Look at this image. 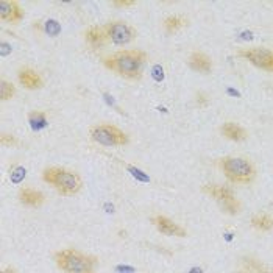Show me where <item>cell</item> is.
Listing matches in <instances>:
<instances>
[{"label":"cell","instance_id":"obj_25","mask_svg":"<svg viewBox=\"0 0 273 273\" xmlns=\"http://www.w3.org/2000/svg\"><path fill=\"white\" fill-rule=\"evenodd\" d=\"M195 103L198 108H206L209 105V97L206 92H203V91H200V92H197L195 95Z\"/></svg>","mask_w":273,"mask_h":273},{"label":"cell","instance_id":"obj_2","mask_svg":"<svg viewBox=\"0 0 273 273\" xmlns=\"http://www.w3.org/2000/svg\"><path fill=\"white\" fill-rule=\"evenodd\" d=\"M42 181L52 186L62 197H74L83 189V178L75 170L50 166L42 170Z\"/></svg>","mask_w":273,"mask_h":273},{"label":"cell","instance_id":"obj_21","mask_svg":"<svg viewBox=\"0 0 273 273\" xmlns=\"http://www.w3.org/2000/svg\"><path fill=\"white\" fill-rule=\"evenodd\" d=\"M14 95H16V86L11 81H8L6 78L0 80V100H2V102H8V100H11Z\"/></svg>","mask_w":273,"mask_h":273},{"label":"cell","instance_id":"obj_31","mask_svg":"<svg viewBox=\"0 0 273 273\" xmlns=\"http://www.w3.org/2000/svg\"><path fill=\"white\" fill-rule=\"evenodd\" d=\"M189 273H203V269L202 267H192L189 270Z\"/></svg>","mask_w":273,"mask_h":273},{"label":"cell","instance_id":"obj_5","mask_svg":"<svg viewBox=\"0 0 273 273\" xmlns=\"http://www.w3.org/2000/svg\"><path fill=\"white\" fill-rule=\"evenodd\" d=\"M202 192L211 197L214 202L220 206L223 214L226 215H238L242 211L241 200L236 197L234 189L223 184H203Z\"/></svg>","mask_w":273,"mask_h":273},{"label":"cell","instance_id":"obj_7","mask_svg":"<svg viewBox=\"0 0 273 273\" xmlns=\"http://www.w3.org/2000/svg\"><path fill=\"white\" fill-rule=\"evenodd\" d=\"M103 29L106 31L109 42H113L116 45H126L133 42L136 39V36H138V30L133 25L119 19L106 22L103 25Z\"/></svg>","mask_w":273,"mask_h":273},{"label":"cell","instance_id":"obj_13","mask_svg":"<svg viewBox=\"0 0 273 273\" xmlns=\"http://www.w3.org/2000/svg\"><path fill=\"white\" fill-rule=\"evenodd\" d=\"M17 200L19 203L25 208H41L45 203V195L44 192L33 187H21L17 192Z\"/></svg>","mask_w":273,"mask_h":273},{"label":"cell","instance_id":"obj_3","mask_svg":"<svg viewBox=\"0 0 273 273\" xmlns=\"http://www.w3.org/2000/svg\"><path fill=\"white\" fill-rule=\"evenodd\" d=\"M53 261L62 273H95L98 258L77 248H64L53 253Z\"/></svg>","mask_w":273,"mask_h":273},{"label":"cell","instance_id":"obj_1","mask_svg":"<svg viewBox=\"0 0 273 273\" xmlns=\"http://www.w3.org/2000/svg\"><path fill=\"white\" fill-rule=\"evenodd\" d=\"M149 55L144 50H119L103 58V66L126 80H141Z\"/></svg>","mask_w":273,"mask_h":273},{"label":"cell","instance_id":"obj_15","mask_svg":"<svg viewBox=\"0 0 273 273\" xmlns=\"http://www.w3.org/2000/svg\"><path fill=\"white\" fill-rule=\"evenodd\" d=\"M220 133L225 139H228L231 142H243L248 139V131L243 128L242 125L236 122H225L220 126Z\"/></svg>","mask_w":273,"mask_h":273},{"label":"cell","instance_id":"obj_24","mask_svg":"<svg viewBox=\"0 0 273 273\" xmlns=\"http://www.w3.org/2000/svg\"><path fill=\"white\" fill-rule=\"evenodd\" d=\"M136 5H138L136 0H113L111 2V6L119 8V10H125V8H131V6H136Z\"/></svg>","mask_w":273,"mask_h":273},{"label":"cell","instance_id":"obj_33","mask_svg":"<svg viewBox=\"0 0 273 273\" xmlns=\"http://www.w3.org/2000/svg\"><path fill=\"white\" fill-rule=\"evenodd\" d=\"M228 94H233V95H239L238 91H233V89H228Z\"/></svg>","mask_w":273,"mask_h":273},{"label":"cell","instance_id":"obj_32","mask_svg":"<svg viewBox=\"0 0 273 273\" xmlns=\"http://www.w3.org/2000/svg\"><path fill=\"white\" fill-rule=\"evenodd\" d=\"M233 236H234L233 233H225V234H223V238H225V241H228V242H230V241L233 239Z\"/></svg>","mask_w":273,"mask_h":273},{"label":"cell","instance_id":"obj_27","mask_svg":"<svg viewBox=\"0 0 273 273\" xmlns=\"http://www.w3.org/2000/svg\"><path fill=\"white\" fill-rule=\"evenodd\" d=\"M0 55H2V57H6L8 53H11V50H13V47L8 42H5V41H2V44H0Z\"/></svg>","mask_w":273,"mask_h":273},{"label":"cell","instance_id":"obj_22","mask_svg":"<svg viewBox=\"0 0 273 273\" xmlns=\"http://www.w3.org/2000/svg\"><path fill=\"white\" fill-rule=\"evenodd\" d=\"M8 177H10V181L13 184H21L27 177V169L21 164H13L10 167V172H8Z\"/></svg>","mask_w":273,"mask_h":273},{"label":"cell","instance_id":"obj_4","mask_svg":"<svg viewBox=\"0 0 273 273\" xmlns=\"http://www.w3.org/2000/svg\"><path fill=\"white\" fill-rule=\"evenodd\" d=\"M218 169L233 184H251L256 180V167L248 158L223 156L218 159Z\"/></svg>","mask_w":273,"mask_h":273},{"label":"cell","instance_id":"obj_9","mask_svg":"<svg viewBox=\"0 0 273 273\" xmlns=\"http://www.w3.org/2000/svg\"><path fill=\"white\" fill-rule=\"evenodd\" d=\"M152 225L156 228L161 234H166V236H175V238H186L187 236V230L183 228L180 223H177L175 220H172L167 215H153L150 218Z\"/></svg>","mask_w":273,"mask_h":273},{"label":"cell","instance_id":"obj_30","mask_svg":"<svg viewBox=\"0 0 273 273\" xmlns=\"http://www.w3.org/2000/svg\"><path fill=\"white\" fill-rule=\"evenodd\" d=\"M0 273H17V270L11 266H8V267H3L2 270H0Z\"/></svg>","mask_w":273,"mask_h":273},{"label":"cell","instance_id":"obj_34","mask_svg":"<svg viewBox=\"0 0 273 273\" xmlns=\"http://www.w3.org/2000/svg\"><path fill=\"white\" fill-rule=\"evenodd\" d=\"M234 273H248V272H245V270L242 269V270H239V272H234Z\"/></svg>","mask_w":273,"mask_h":273},{"label":"cell","instance_id":"obj_19","mask_svg":"<svg viewBox=\"0 0 273 273\" xmlns=\"http://www.w3.org/2000/svg\"><path fill=\"white\" fill-rule=\"evenodd\" d=\"M186 25H187V19L184 16H178V14H170L162 21V29L167 34H175L181 29H184Z\"/></svg>","mask_w":273,"mask_h":273},{"label":"cell","instance_id":"obj_26","mask_svg":"<svg viewBox=\"0 0 273 273\" xmlns=\"http://www.w3.org/2000/svg\"><path fill=\"white\" fill-rule=\"evenodd\" d=\"M152 77L156 80V81H162L164 80V67L161 64H156L153 66L152 69Z\"/></svg>","mask_w":273,"mask_h":273},{"label":"cell","instance_id":"obj_28","mask_svg":"<svg viewBox=\"0 0 273 273\" xmlns=\"http://www.w3.org/2000/svg\"><path fill=\"white\" fill-rule=\"evenodd\" d=\"M128 170H130V172H133V175H134V177H138L139 180H142V181H149V177H145V175H141L142 172H139L138 169H134V167L128 166Z\"/></svg>","mask_w":273,"mask_h":273},{"label":"cell","instance_id":"obj_16","mask_svg":"<svg viewBox=\"0 0 273 273\" xmlns=\"http://www.w3.org/2000/svg\"><path fill=\"white\" fill-rule=\"evenodd\" d=\"M239 262L242 269L248 273H273V269L269 264L258 259L256 256H251V254H243V256H241Z\"/></svg>","mask_w":273,"mask_h":273},{"label":"cell","instance_id":"obj_20","mask_svg":"<svg viewBox=\"0 0 273 273\" xmlns=\"http://www.w3.org/2000/svg\"><path fill=\"white\" fill-rule=\"evenodd\" d=\"M33 29L38 30L41 33H45L52 36V38H57L61 33V24L57 19H47V21H38L33 24Z\"/></svg>","mask_w":273,"mask_h":273},{"label":"cell","instance_id":"obj_17","mask_svg":"<svg viewBox=\"0 0 273 273\" xmlns=\"http://www.w3.org/2000/svg\"><path fill=\"white\" fill-rule=\"evenodd\" d=\"M250 226L259 233H270L273 231V215L267 212H256L250 218Z\"/></svg>","mask_w":273,"mask_h":273},{"label":"cell","instance_id":"obj_14","mask_svg":"<svg viewBox=\"0 0 273 273\" xmlns=\"http://www.w3.org/2000/svg\"><path fill=\"white\" fill-rule=\"evenodd\" d=\"M85 41L88 42V45L92 50L102 49L109 42L105 29L100 25H89L88 27V29L85 30Z\"/></svg>","mask_w":273,"mask_h":273},{"label":"cell","instance_id":"obj_29","mask_svg":"<svg viewBox=\"0 0 273 273\" xmlns=\"http://www.w3.org/2000/svg\"><path fill=\"white\" fill-rule=\"evenodd\" d=\"M116 272H122V273H136L134 267H128V266H117Z\"/></svg>","mask_w":273,"mask_h":273},{"label":"cell","instance_id":"obj_18","mask_svg":"<svg viewBox=\"0 0 273 273\" xmlns=\"http://www.w3.org/2000/svg\"><path fill=\"white\" fill-rule=\"evenodd\" d=\"M27 121H29L30 128L34 133L42 131L49 126V116L45 111H41V109H33V111H29V114H27Z\"/></svg>","mask_w":273,"mask_h":273},{"label":"cell","instance_id":"obj_23","mask_svg":"<svg viewBox=\"0 0 273 273\" xmlns=\"http://www.w3.org/2000/svg\"><path fill=\"white\" fill-rule=\"evenodd\" d=\"M0 144H2L3 147H17V145H21V141L13 134L2 133L0 134Z\"/></svg>","mask_w":273,"mask_h":273},{"label":"cell","instance_id":"obj_10","mask_svg":"<svg viewBox=\"0 0 273 273\" xmlns=\"http://www.w3.org/2000/svg\"><path fill=\"white\" fill-rule=\"evenodd\" d=\"M17 81L27 91H36L44 88V78L30 66H22L17 70Z\"/></svg>","mask_w":273,"mask_h":273},{"label":"cell","instance_id":"obj_6","mask_svg":"<svg viewBox=\"0 0 273 273\" xmlns=\"http://www.w3.org/2000/svg\"><path fill=\"white\" fill-rule=\"evenodd\" d=\"M89 138L105 147H123L130 144V138L123 130L113 123H95L89 128Z\"/></svg>","mask_w":273,"mask_h":273},{"label":"cell","instance_id":"obj_8","mask_svg":"<svg viewBox=\"0 0 273 273\" xmlns=\"http://www.w3.org/2000/svg\"><path fill=\"white\" fill-rule=\"evenodd\" d=\"M238 57L247 60L250 64L273 74V52L266 47H247L238 50Z\"/></svg>","mask_w":273,"mask_h":273},{"label":"cell","instance_id":"obj_11","mask_svg":"<svg viewBox=\"0 0 273 273\" xmlns=\"http://www.w3.org/2000/svg\"><path fill=\"white\" fill-rule=\"evenodd\" d=\"M24 10L17 0H0V19L3 22L17 24L24 19Z\"/></svg>","mask_w":273,"mask_h":273},{"label":"cell","instance_id":"obj_12","mask_svg":"<svg viewBox=\"0 0 273 273\" xmlns=\"http://www.w3.org/2000/svg\"><path fill=\"white\" fill-rule=\"evenodd\" d=\"M187 66L195 72H200V74H211L214 67L211 57L202 50L190 52V55L187 57Z\"/></svg>","mask_w":273,"mask_h":273}]
</instances>
